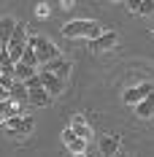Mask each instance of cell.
I'll return each instance as SVG.
<instances>
[{
  "instance_id": "d6986e66",
  "label": "cell",
  "mask_w": 154,
  "mask_h": 157,
  "mask_svg": "<svg viewBox=\"0 0 154 157\" xmlns=\"http://www.w3.org/2000/svg\"><path fill=\"white\" fill-rule=\"evenodd\" d=\"M14 84H16L14 76H8V73H3V76H0V87H3L6 92H11V87H14Z\"/></svg>"
},
{
  "instance_id": "5bb4252c",
  "label": "cell",
  "mask_w": 154,
  "mask_h": 157,
  "mask_svg": "<svg viewBox=\"0 0 154 157\" xmlns=\"http://www.w3.org/2000/svg\"><path fill=\"white\" fill-rule=\"evenodd\" d=\"M32 76H38L35 68H30V65H24V63H16V68H14V78L16 81H30Z\"/></svg>"
},
{
  "instance_id": "6da1fadb",
  "label": "cell",
  "mask_w": 154,
  "mask_h": 157,
  "mask_svg": "<svg viewBox=\"0 0 154 157\" xmlns=\"http://www.w3.org/2000/svg\"><path fill=\"white\" fill-rule=\"evenodd\" d=\"M103 25L100 22H92V19H73V22H68L65 27H62V35L65 38H70V41H95V38H100L103 35Z\"/></svg>"
},
{
  "instance_id": "e0dca14e",
  "label": "cell",
  "mask_w": 154,
  "mask_h": 157,
  "mask_svg": "<svg viewBox=\"0 0 154 157\" xmlns=\"http://www.w3.org/2000/svg\"><path fill=\"white\" fill-rule=\"evenodd\" d=\"M135 14H141V16L154 14V0H143V3H138V11H135Z\"/></svg>"
},
{
  "instance_id": "8992f818",
  "label": "cell",
  "mask_w": 154,
  "mask_h": 157,
  "mask_svg": "<svg viewBox=\"0 0 154 157\" xmlns=\"http://www.w3.org/2000/svg\"><path fill=\"white\" fill-rule=\"evenodd\" d=\"M97 149H100V155L103 157H116L119 152H122V138L119 136H103L100 141H97Z\"/></svg>"
},
{
  "instance_id": "ba28073f",
  "label": "cell",
  "mask_w": 154,
  "mask_h": 157,
  "mask_svg": "<svg viewBox=\"0 0 154 157\" xmlns=\"http://www.w3.org/2000/svg\"><path fill=\"white\" fill-rule=\"evenodd\" d=\"M41 71H46V73H54L57 78H62V81H65V78L70 76V63H68V60H62V57H57V60L46 63Z\"/></svg>"
},
{
  "instance_id": "ac0fdd59",
  "label": "cell",
  "mask_w": 154,
  "mask_h": 157,
  "mask_svg": "<svg viewBox=\"0 0 154 157\" xmlns=\"http://www.w3.org/2000/svg\"><path fill=\"white\" fill-rule=\"evenodd\" d=\"M49 14H51V6H49V3H38V6H35V16H38V19H46Z\"/></svg>"
},
{
  "instance_id": "52a82bcc",
  "label": "cell",
  "mask_w": 154,
  "mask_h": 157,
  "mask_svg": "<svg viewBox=\"0 0 154 157\" xmlns=\"http://www.w3.org/2000/svg\"><path fill=\"white\" fill-rule=\"evenodd\" d=\"M119 44V35L114 30H106L100 38H95V41H89L87 46H89V52H108V49H114Z\"/></svg>"
},
{
  "instance_id": "3957f363",
  "label": "cell",
  "mask_w": 154,
  "mask_h": 157,
  "mask_svg": "<svg viewBox=\"0 0 154 157\" xmlns=\"http://www.w3.org/2000/svg\"><path fill=\"white\" fill-rule=\"evenodd\" d=\"M152 92H154V84H149V81H141V84H135V87H127V90H124L122 100L127 103V106H133V109H135L141 100H146Z\"/></svg>"
},
{
  "instance_id": "603a6c76",
  "label": "cell",
  "mask_w": 154,
  "mask_h": 157,
  "mask_svg": "<svg viewBox=\"0 0 154 157\" xmlns=\"http://www.w3.org/2000/svg\"><path fill=\"white\" fill-rule=\"evenodd\" d=\"M116 157H130V155H124V152H119V155H116Z\"/></svg>"
},
{
  "instance_id": "5b68a950",
  "label": "cell",
  "mask_w": 154,
  "mask_h": 157,
  "mask_svg": "<svg viewBox=\"0 0 154 157\" xmlns=\"http://www.w3.org/2000/svg\"><path fill=\"white\" fill-rule=\"evenodd\" d=\"M38 78H41V87L49 92V98L62 95V90H65V81H62V78H57L54 73H46V71H41V73H38Z\"/></svg>"
},
{
  "instance_id": "7402d4cb",
  "label": "cell",
  "mask_w": 154,
  "mask_h": 157,
  "mask_svg": "<svg viewBox=\"0 0 154 157\" xmlns=\"http://www.w3.org/2000/svg\"><path fill=\"white\" fill-rule=\"evenodd\" d=\"M3 100H8V92H6V90L0 87V103H3Z\"/></svg>"
},
{
  "instance_id": "cb8c5ba5",
  "label": "cell",
  "mask_w": 154,
  "mask_h": 157,
  "mask_svg": "<svg viewBox=\"0 0 154 157\" xmlns=\"http://www.w3.org/2000/svg\"><path fill=\"white\" fill-rule=\"evenodd\" d=\"M73 157H89V155H73Z\"/></svg>"
},
{
  "instance_id": "2e32d148",
  "label": "cell",
  "mask_w": 154,
  "mask_h": 157,
  "mask_svg": "<svg viewBox=\"0 0 154 157\" xmlns=\"http://www.w3.org/2000/svg\"><path fill=\"white\" fill-rule=\"evenodd\" d=\"M22 63H24V65H30V68H38V65H41L32 49H24V54H22Z\"/></svg>"
},
{
  "instance_id": "277c9868",
  "label": "cell",
  "mask_w": 154,
  "mask_h": 157,
  "mask_svg": "<svg viewBox=\"0 0 154 157\" xmlns=\"http://www.w3.org/2000/svg\"><path fill=\"white\" fill-rule=\"evenodd\" d=\"M3 127H6L11 136H27V133H32L35 122H32L30 117H11V119H8Z\"/></svg>"
},
{
  "instance_id": "4fadbf2b",
  "label": "cell",
  "mask_w": 154,
  "mask_h": 157,
  "mask_svg": "<svg viewBox=\"0 0 154 157\" xmlns=\"http://www.w3.org/2000/svg\"><path fill=\"white\" fill-rule=\"evenodd\" d=\"M8 98H11V100H16V103H27V98H30L27 84H24V81H16L14 87H11V92H8Z\"/></svg>"
},
{
  "instance_id": "8fae6325",
  "label": "cell",
  "mask_w": 154,
  "mask_h": 157,
  "mask_svg": "<svg viewBox=\"0 0 154 157\" xmlns=\"http://www.w3.org/2000/svg\"><path fill=\"white\" fill-rule=\"evenodd\" d=\"M27 92H30L27 103L38 106V109H43V106H49V103H51V98H49V92L43 90V87H35V90H27Z\"/></svg>"
},
{
  "instance_id": "44dd1931",
  "label": "cell",
  "mask_w": 154,
  "mask_h": 157,
  "mask_svg": "<svg viewBox=\"0 0 154 157\" xmlns=\"http://www.w3.org/2000/svg\"><path fill=\"white\" fill-rule=\"evenodd\" d=\"M127 8H130V11L135 14V11H138V0H130V3H127Z\"/></svg>"
},
{
  "instance_id": "d4e9b609",
  "label": "cell",
  "mask_w": 154,
  "mask_h": 157,
  "mask_svg": "<svg viewBox=\"0 0 154 157\" xmlns=\"http://www.w3.org/2000/svg\"><path fill=\"white\" fill-rule=\"evenodd\" d=\"M0 76H3V68H0Z\"/></svg>"
},
{
  "instance_id": "30bf717a",
  "label": "cell",
  "mask_w": 154,
  "mask_h": 157,
  "mask_svg": "<svg viewBox=\"0 0 154 157\" xmlns=\"http://www.w3.org/2000/svg\"><path fill=\"white\" fill-rule=\"evenodd\" d=\"M16 25H19V22H16L14 16H3V19H0V46H3V49H8Z\"/></svg>"
},
{
  "instance_id": "7a4b0ae2",
  "label": "cell",
  "mask_w": 154,
  "mask_h": 157,
  "mask_svg": "<svg viewBox=\"0 0 154 157\" xmlns=\"http://www.w3.org/2000/svg\"><path fill=\"white\" fill-rule=\"evenodd\" d=\"M27 49L35 52V57H38L41 68H43L46 63H51V60H57V57H60L57 44H54V41H49V38H43V35H30V38H27Z\"/></svg>"
},
{
  "instance_id": "ffe728a7",
  "label": "cell",
  "mask_w": 154,
  "mask_h": 157,
  "mask_svg": "<svg viewBox=\"0 0 154 157\" xmlns=\"http://www.w3.org/2000/svg\"><path fill=\"white\" fill-rule=\"evenodd\" d=\"M73 138H76V133H73L70 127H65V130H62V141H65V146H68V144L73 141Z\"/></svg>"
},
{
  "instance_id": "4316f807",
  "label": "cell",
  "mask_w": 154,
  "mask_h": 157,
  "mask_svg": "<svg viewBox=\"0 0 154 157\" xmlns=\"http://www.w3.org/2000/svg\"><path fill=\"white\" fill-rule=\"evenodd\" d=\"M0 122H3V119H0Z\"/></svg>"
},
{
  "instance_id": "484cf974",
  "label": "cell",
  "mask_w": 154,
  "mask_h": 157,
  "mask_svg": "<svg viewBox=\"0 0 154 157\" xmlns=\"http://www.w3.org/2000/svg\"><path fill=\"white\" fill-rule=\"evenodd\" d=\"M0 52H3V46H0Z\"/></svg>"
},
{
  "instance_id": "9a60e30c",
  "label": "cell",
  "mask_w": 154,
  "mask_h": 157,
  "mask_svg": "<svg viewBox=\"0 0 154 157\" xmlns=\"http://www.w3.org/2000/svg\"><path fill=\"white\" fill-rule=\"evenodd\" d=\"M87 146H89V144L81 141V138H73V141L68 144V149H70L73 155H87Z\"/></svg>"
},
{
  "instance_id": "7c38bea8",
  "label": "cell",
  "mask_w": 154,
  "mask_h": 157,
  "mask_svg": "<svg viewBox=\"0 0 154 157\" xmlns=\"http://www.w3.org/2000/svg\"><path fill=\"white\" fill-rule=\"evenodd\" d=\"M135 114H138L141 119H152L154 117V92L146 98V100H141L138 106H135Z\"/></svg>"
},
{
  "instance_id": "9c48e42d",
  "label": "cell",
  "mask_w": 154,
  "mask_h": 157,
  "mask_svg": "<svg viewBox=\"0 0 154 157\" xmlns=\"http://www.w3.org/2000/svg\"><path fill=\"white\" fill-rule=\"evenodd\" d=\"M70 130L76 133V138H81V141L89 144V138H92V127H89V122H87L81 114H76V117L70 119Z\"/></svg>"
}]
</instances>
